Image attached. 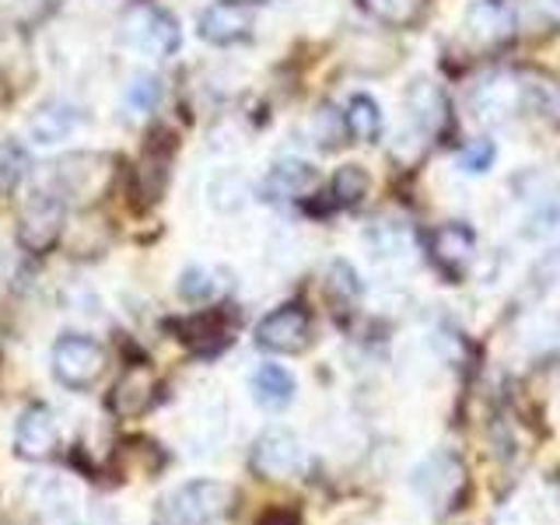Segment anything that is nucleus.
<instances>
[{"label":"nucleus","mask_w":560,"mask_h":525,"mask_svg":"<svg viewBox=\"0 0 560 525\" xmlns=\"http://www.w3.org/2000/svg\"><path fill=\"white\" fill-rule=\"evenodd\" d=\"M235 501L224 480H189L165 494L154 508V525H218Z\"/></svg>","instance_id":"obj_1"},{"label":"nucleus","mask_w":560,"mask_h":525,"mask_svg":"<svg viewBox=\"0 0 560 525\" xmlns=\"http://www.w3.org/2000/svg\"><path fill=\"white\" fill-rule=\"evenodd\" d=\"M49 364L63 389L84 393V389H92L105 372V350L98 340L84 337V332H63V337H57V343H52Z\"/></svg>","instance_id":"obj_2"},{"label":"nucleus","mask_w":560,"mask_h":525,"mask_svg":"<svg viewBox=\"0 0 560 525\" xmlns=\"http://www.w3.org/2000/svg\"><path fill=\"white\" fill-rule=\"evenodd\" d=\"M67 224V203L57 192H32L18 210V245L32 256L49 253Z\"/></svg>","instance_id":"obj_3"},{"label":"nucleus","mask_w":560,"mask_h":525,"mask_svg":"<svg viewBox=\"0 0 560 525\" xmlns=\"http://www.w3.org/2000/svg\"><path fill=\"white\" fill-rule=\"evenodd\" d=\"M113 179V158L98 151H78L67 154L52 168V183H57V197L67 203V197L74 200H95L105 192Z\"/></svg>","instance_id":"obj_4"},{"label":"nucleus","mask_w":560,"mask_h":525,"mask_svg":"<svg viewBox=\"0 0 560 525\" xmlns=\"http://www.w3.org/2000/svg\"><path fill=\"white\" fill-rule=\"evenodd\" d=\"M413 487L417 494L431 501L438 512H455V508H463V498L469 490V480H466V469L463 463L455 459V455H431L428 463H420L417 472H413Z\"/></svg>","instance_id":"obj_5"},{"label":"nucleus","mask_w":560,"mask_h":525,"mask_svg":"<svg viewBox=\"0 0 560 525\" xmlns=\"http://www.w3.org/2000/svg\"><path fill=\"white\" fill-rule=\"evenodd\" d=\"M312 332V315L305 305H280L256 323V343L270 354H305Z\"/></svg>","instance_id":"obj_6"},{"label":"nucleus","mask_w":560,"mask_h":525,"mask_svg":"<svg viewBox=\"0 0 560 525\" xmlns=\"http://www.w3.org/2000/svg\"><path fill=\"white\" fill-rule=\"evenodd\" d=\"M305 463L302 442L288 428H267L249 452V469L259 480H288L298 477V469Z\"/></svg>","instance_id":"obj_7"},{"label":"nucleus","mask_w":560,"mask_h":525,"mask_svg":"<svg viewBox=\"0 0 560 525\" xmlns=\"http://www.w3.org/2000/svg\"><path fill=\"white\" fill-rule=\"evenodd\" d=\"M172 154H175V140L168 133L162 137H151L144 154H140V162L130 175V186H133V200H137V210H148L162 200V192L168 186V175H172Z\"/></svg>","instance_id":"obj_8"},{"label":"nucleus","mask_w":560,"mask_h":525,"mask_svg":"<svg viewBox=\"0 0 560 525\" xmlns=\"http://www.w3.org/2000/svg\"><path fill=\"white\" fill-rule=\"evenodd\" d=\"M256 28V8L249 0H214L197 22L200 39L210 46H235Z\"/></svg>","instance_id":"obj_9"},{"label":"nucleus","mask_w":560,"mask_h":525,"mask_svg":"<svg viewBox=\"0 0 560 525\" xmlns=\"http://www.w3.org/2000/svg\"><path fill=\"white\" fill-rule=\"evenodd\" d=\"M235 329H238V312L232 305L189 315L179 326L183 343L189 347V354H197V358H218L221 350L235 340Z\"/></svg>","instance_id":"obj_10"},{"label":"nucleus","mask_w":560,"mask_h":525,"mask_svg":"<svg viewBox=\"0 0 560 525\" xmlns=\"http://www.w3.org/2000/svg\"><path fill=\"white\" fill-rule=\"evenodd\" d=\"M60 445V424L46 402H32L22 410L14 424V455L25 463H43L49 459Z\"/></svg>","instance_id":"obj_11"},{"label":"nucleus","mask_w":560,"mask_h":525,"mask_svg":"<svg viewBox=\"0 0 560 525\" xmlns=\"http://www.w3.org/2000/svg\"><path fill=\"white\" fill-rule=\"evenodd\" d=\"M109 410L119 420H137L144 417L154 402H158V375L151 364H130L127 372L116 378L109 389Z\"/></svg>","instance_id":"obj_12"},{"label":"nucleus","mask_w":560,"mask_h":525,"mask_svg":"<svg viewBox=\"0 0 560 525\" xmlns=\"http://www.w3.org/2000/svg\"><path fill=\"white\" fill-rule=\"evenodd\" d=\"M127 35H130V43L140 52H148V57H158V60L172 57V52L179 49V43H183L179 22H175L165 8H140L130 18Z\"/></svg>","instance_id":"obj_13"},{"label":"nucleus","mask_w":560,"mask_h":525,"mask_svg":"<svg viewBox=\"0 0 560 525\" xmlns=\"http://www.w3.org/2000/svg\"><path fill=\"white\" fill-rule=\"evenodd\" d=\"M472 253H477V235H472V228H466L459 221L442 224L431 235V259L448 280H459L469 270Z\"/></svg>","instance_id":"obj_14"},{"label":"nucleus","mask_w":560,"mask_h":525,"mask_svg":"<svg viewBox=\"0 0 560 525\" xmlns=\"http://www.w3.org/2000/svg\"><path fill=\"white\" fill-rule=\"evenodd\" d=\"M81 122H84V116H81L78 105L60 102V98L57 102H43L28 119V137L35 140V144L49 148V144H60V140H67L81 127Z\"/></svg>","instance_id":"obj_15"},{"label":"nucleus","mask_w":560,"mask_h":525,"mask_svg":"<svg viewBox=\"0 0 560 525\" xmlns=\"http://www.w3.org/2000/svg\"><path fill=\"white\" fill-rule=\"evenodd\" d=\"M249 389H253V399L259 402L262 410H288L291 407V399L298 393V385L291 378L288 368H280V364H262L259 372L253 375L249 382Z\"/></svg>","instance_id":"obj_16"},{"label":"nucleus","mask_w":560,"mask_h":525,"mask_svg":"<svg viewBox=\"0 0 560 525\" xmlns=\"http://www.w3.org/2000/svg\"><path fill=\"white\" fill-rule=\"evenodd\" d=\"M315 183V172L305 162H280L270 168L267 183H262V192L267 200H288V197H302V192Z\"/></svg>","instance_id":"obj_17"},{"label":"nucleus","mask_w":560,"mask_h":525,"mask_svg":"<svg viewBox=\"0 0 560 525\" xmlns=\"http://www.w3.org/2000/svg\"><path fill=\"white\" fill-rule=\"evenodd\" d=\"M364 8V14H372L378 25H389V28H410L420 22L424 14L428 0H358Z\"/></svg>","instance_id":"obj_18"},{"label":"nucleus","mask_w":560,"mask_h":525,"mask_svg":"<svg viewBox=\"0 0 560 525\" xmlns=\"http://www.w3.org/2000/svg\"><path fill=\"white\" fill-rule=\"evenodd\" d=\"M343 127L347 133L361 140V144H372V140H378L382 133V113H378V105L372 95H354L347 105V113H343Z\"/></svg>","instance_id":"obj_19"},{"label":"nucleus","mask_w":560,"mask_h":525,"mask_svg":"<svg viewBox=\"0 0 560 525\" xmlns=\"http://www.w3.org/2000/svg\"><path fill=\"white\" fill-rule=\"evenodd\" d=\"M368 189H372V179H368V172L361 165H343L332 175V186H329V197L337 207H358Z\"/></svg>","instance_id":"obj_20"},{"label":"nucleus","mask_w":560,"mask_h":525,"mask_svg":"<svg viewBox=\"0 0 560 525\" xmlns=\"http://www.w3.org/2000/svg\"><path fill=\"white\" fill-rule=\"evenodd\" d=\"M224 291V280H218L214 270H203V267H189L183 277H179V298L189 305H207L221 298Z\"/></svg>","instance_id":"obj_21"},{"label":"nucleus","mask_w":560,"mask_h":525,"mask_svg":"<svg viewBox=\"0 0 560 525\" xmlns=\"http://www.w3.org/2000/svg\"><path fill=\"white\" fill-rule=\"evenodd\" d=\"M158 102H162V81L154 74H133L122 88V109L130 116H148Z\"/></svg>","instance_id":"obj_22"},{"label":"nucleus","mask_w":560,"mask_h":525,"mask_svg":"<svg viewBox=\"0 0 560 525\" xmlns=\"http://www.w3.org/2000/svg\"><path fill=\"white\" fill-rule=\"evenodd\" d=\"M28 172V154L18 140H4L0 144V197H11L18 189V183L25 179Z\"/></svg>","instance_id":"obj_23"},{"label":"nucleus","mask_w":560,"mask_h":525,"mask_svg":"<svg viewBox=\"0 0 560 525\" xmlns=\"http://www.w3.org/2000/svg\"><path fill=\"white\" fill-rule=\"evenodd\" d=\"M490 162H494V144H490V140H477V144L463 151V168L466 172H487Z\"/></svg>","instance_id":"obj_24"},{"label":"nucleus","mask_w":560,"mask_h":525,"mask_svg":"<svg viewBox=\"0 0 560 525\" xmlns=\"http://www.w3.org/2000/svg\"><path fill=\"white\" fill-rule=\"evenodd\" d=\"M256 525H302V512L298 508H288V504H277V508H267Z\"/></svg>","instance_id":"obj_25"},{"label":"nucleus","mask_w":560,"mask_h":525,"mask_svg":"<svg viewBox=\"0 0 560 525\" xmlns=\"http://www.w3.org/2000/svg\"><path fill=\"white\" fill-rule=\"evenodd\" d=\"M4 267H8V253H4V245H0V277H4Z\"/></svg>","instance_id":"obj_26"}]
</instances>
